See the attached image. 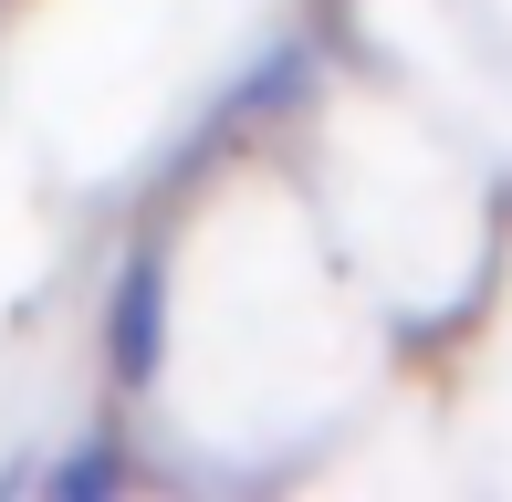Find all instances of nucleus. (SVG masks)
<instances>
[{
	"mask_svg": "<svg viewBox=\"0 0 512 502\" xmlns=\"http://www.w3.org/2000/svg\"><path fill=\"white\" fill-rule=\"evenodd\" d=\"M304 74H314L304 42H272L262 63H241V74H230V95H220V116H209V126H241V116H272V105H293V95H304Z\"/></svg>",
	"mask_w": 512,
	"mask_h": 502,
	"instance_id": "3",
	"label": "nucleus"
},
{
	"mask_svg": "<svg viewBox=\"0 0 512 502\" xmlns=\"http://www.w3.org/2000/svg\"><path fill=\"white\" fill-rule=\"evenodd\" d=\"M95 335H105L115 398H147V387L168 377V241H157V231L126 241V262H115V283H105Z\"/></svg>",
	"mask_w": 512,
	"mask_h": 502,
	"instance_id": "1",
	"label": "nucleus"
},
{
	"mask_svg": "<svg viewBox=\"0 0 512 502\" xmlns=\"http://www.w3.org/2000/svg\"><path fill=\"white\" fill-rule=\"evenodd\" d=\"M126 492V429L95 419V429H74V440L42 461V502H115Z\"/></svg>",
	"mask_w": 512,
	"mask_h": 502,
	"instance_id": "2",
	"label": "nucleus"
}]
</instances>
